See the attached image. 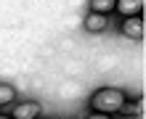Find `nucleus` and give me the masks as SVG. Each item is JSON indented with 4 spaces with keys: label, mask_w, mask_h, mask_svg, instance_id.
<instances>
[{
    "label": "nucleus",
    "mask_w": 146,
    "mask_h": 119,
    "mask_svg": "<svg viewBox=\"0 0 146 119\" xmlns=\"http://www.w3.org/2000/svg\"><path fill=\"white\" fill-rule=\"evenodd\" d=\"M11 103H16V90L11 85L0 82V106H11Z\"/></svg>",
    "instance_id": "obj_7"
},
{
    "label": "nucleus",
    "mask_w": 146,
    "mask_h": 119,
    "mask_svg": "<svg viewBox=\"0 0 146 119\" xmlns=\"http://www.w3.org/2000/svg\"><path fill=\"white\" fill-rule=\"evenodd\" d=\"M119 29H122V35L130 37V40H141L143 37V21H141V16H127V19H122Z\"/></svg>",
    "instance_id": "obj_3"
},
{
    "label": "nucleus",
    "mask_w": 146,
    "mask_h": 119,
    "mask_svg": "<svg viewBox=\"0 0 146 119\" xmlns=\"http://www.w3.org/2000/svg\"><path fill=\"white\" fill-rule=\"evenodd\" d=\"M0 119H11V116H5V114H0Z\"/></svg>",
    "instance_id": "obj_10"
},
{
    "label": "nucleus",
    "mask_w": 146,
    "mask_h": 119,
    "mask_svg": "<svg viewBox=\"0 0 146 119\" xmlns=\"http://www.w3.org/2000/svg\"><path fill=\"white\" fill-rule=\"evenodd\" d=\"M122 114H127V116H141V114H143V101H141V98L127 101L125 108H122Z\"/></svg>",
    "instance_id": "obj_8"
},
{
    "label": "nucleus",
    "mask_w": 146,
    "mask_h": 119,
    "mask_svg": "<svg viewBox=\"0 0 146 119\" xmlns=\"http://www.w3.org/2000/svg\"><path fill=\"white\" fill-rule=\"evenodd\" d=\"M85 119H111V114H101V111H93V114H88Z\"/></svg>",
    "instance_id": "obj_9"
},
{
    "label": "nucleus",
    "mask_w": 146,
    "mask_h": 119,
    "mask_svg": "<svg viewBox=\"0 0 146 119\" xmlns=\"http://www.w3.org/2000/svg\"><path fill=\"white\" fill-rule=\"evenodd\" d=\"M143 8V0H117V13L127 19V16H138Z\"/></svg>",
    "instance_id": "obj_4"
},
{
    "label": "nucleus",
    "mask_w": 146,
    "mask_h": 119,
    "mask_svg": "<svg viewBox=\"0 0 146 119\" xmlns=\"http://www.w3.org/2000/svg\"><path fill=\"white\" fill-rule=\"evenodd\" d=\"M40 116V103L37 101H21V103H13L11 119H37Z\"/></svg>",
    "instance_id": "obj_2"
},
{
    "label": "nucleus",
    "mask_w": 146,
    "mask_h": 119,
    "mask_svg": "<svg viewBox=\"0 0 146 119\" xmlns=\"http://www.w3.org/2000/svg\"><path fill=\"white\" fill-rule=\"evenodd\" d=\"M82 24H85V29H88V32H104L109 27V19H106L104 13H88Z\"/></svg>",
    "instance_id": "obj_5"
},
{
    "label": "nucleus",
    "mask_w": 146,
    "mask_h": 119,
    "mask_svg": "<svg viewBox=\"0 0 146 119\" xmlns=\"http://www.w3.org/2000/svg\"><path fill=\"white\" fill-rule=\"evenodd\" d=\"M125 93L117 90V87H101L90 95V106L93 111H101V114H117L125 108Z\"/></svg>",
    "instance_id": "obj_1"
},
{
    "label": "nucleus",
    "mask_w": 146,
    "mask_h": 119,
    "mask_svg": "<svg viewBox=\"0 0 146 119\" xmlns=\"http://www.w3.org/2000/svg\"><path fill=\"white\" fill-rule=\"evenodd\" d=\"M117 11V0H90V13H111Z\"/></svg>",
    "instance_id": "obj_6"
}]
</instances>
